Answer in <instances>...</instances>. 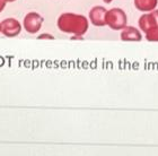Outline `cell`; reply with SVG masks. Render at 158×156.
<instances>
[{
	"mask_svg": "<svg viewBox=\"0 0 158 156\" xmlns=\"http://www.w3.org/2000/svg\"><path fill=\"white\" fill-rule=\"evenodd\" d=\"M56 26L63 33L82 36L89 28V19L80 14L63 13L56 20Z\"/></svg>",
	"mask_w": 158,
	"mask_h": 156,
	"instance_id": "cell-1",
	"label": "cell"
},
{
	"mask_svg": "<svg viewBox=\"0 0 158 156\" xmlns=\"http://www.w3.org/2000/svg\"><path fill=\"white\" fill-rule=\"evenodd\" d=\"M128 24V17L121 8H112L106 13V25L113 31H122Z\"/></svg>",
	"mask_w": 158,
	"mask_h": 156,
	"instance_id": "cell-2",
	"label": "cell"
},
{
	"mask_svg": "<svg viewBox=\"0 0 158 156\" xmlns=\"http://www.w3.org/2000/svg\"><path fill=\"white\" fill-rule=\"evenodd\" d=\"M44 18L36 11H30L23 19V28L30 34H36L42 28Z\"/></svg>",
	"mask_w": 158,
	"mask_h": 156,
	"instance_id": "cell-3",
	"label": "cell"
},
{
	"mask_svg": "<svg viewBox=\"0 0 158 156\" xmlns=\"http://www.w3.org/2000/svg\"><path fill=\"white\" fill-rule=\"evenodd\" d=\"M1 26V34L6 37H16L22 32L23 24L16 18H6L0 22Z\"/></svg>",
	"mask_w": 158,
	"mask_h": 156,
	"instance_id": "cell-4",
	"label": "cell"
},
{
	"mask_svg": "<svg viewBox=\"0 0 158 156\" xmlns=\"http://www.w3.org/2000/svg\"><path fill=\"white\" fill-rule=\"evenodd\" d=\"M139 28L146 33L154 27H158V9H154L152 11L143 14L138 20Z\"/></svg>",
	"mask_w": 158,
	"mask_h": 156,
	"instance_id": "cell-5",
	"label": "cell"
},
{
	"mask_svg": "<svg viewBox=\"0 0 158 156\" xmlns=\"http://www.w3.org/2000/svg\"><path fill=\"white\" fill-rule=\"evenodd\" d=\"M106 13L107 9L103 6H94L89 10L88 19L89 22L97 27L106 26Z\"/></svg>",
	"mask_w": 158,
	"mask_h": 156,
	"instance_id": "cell-6",
	"label": "cell"
},
{
	"mask_svg": "<svg viewBox=\"0 0 158 156\" xmlns=\"http://www.w3.org/2000/svg\"><path fill=\"white\" fill-rule=\"evenodd\" d=\"M120 37L122 41H127V42H137L142 40L141 32L133 26H125L121 31Z\"/></svg>",
	"mask_w": 158,
	"mask_h": 156,
	"instance_id": "cell-7",
	"label": "cell"
},
{
	"mask_svg": "<svg viewBox=\"0 0 158 156\" xmlns=\"http://www.w3.org/2000/svg\"><path fill=\"white\" fill-rule=\"evenodd\" d=\"M158 0H135V7L139 11L149 13L157 8Z\"/></svg>",
	"mask_w": 158,
	"mask_h": 156,
	"instance_id": "cell-8",
	"label": "cell"
},
{
	"mask_svg": "<svg viewBox=\"0 0 158 156\" xmlns=\"http://www.w3.org/2000/svg\"><path fill=\"white\" fill-rule=\"evenodd\" d=\"M146 40L150 42H158V27H154L148 32H146Z\"/></svg>",
	"mask_w": 158,
	"mask_h": 156,
	"instance_id": "cell-9",
	"label": "cell"
},
{
	"mask_svg": "<svg viewBox=\"0 0 158 156\" xmlns=\"http://www.w3.org/2000/svg\"><path fill=\"white\" fill-rule=\"evenodd\" d=\"M39 40H53L54 36H53L52 34H49V33H43V34H40L39 36H37Z\"/></svg>",
	"mask_w": 158,
	"mask_h": 156,
	"instance_id": "cell-10",
	"label": "cell"
},
{
	"mask_svg": "<svg viewBox=\"0 0 158 156\" xmlns=\"http://www.w3.org/2000/svg\"><path fill=\"white\" fill-rule=\"evenodd\" d=\"M6 0H0V14H1V11H2L3 9H5V7H6Z\"/></svg>",
	"mask_w": 158,
	"mask_h": 156,
	"instance_id": "cell-11",
	"label": "cell"
},
{
	"mask_svg": "<svg viewBox=\"0 0 158 156\" xmlns=\"http://www.w3.org/2000/svg\"><path fill=\"white\" fill-rule=\"evenodd\" d=\"M103 1H104L105 3H110V2H112L113 0H103Z\"/></svg>",
	"mask_w": 158,
	"mask_h": 156,
	"instance_id": "cell-12",
	"label": "cell"
},
{
	"mask_svg": "<svg viewBox=\"0 0 158 156\" xmlns=\"http://www.w3.org/2000/svg\"><path fill=\"white\" fill-rule=\"evenodd\" d=\"M14 1H16V0H6V2H14Z\"/></svg>",
	"mask_w": 158,
	"mask_h": 156,
	"instance_id": "cell-13",
	"label": "cell"
},
{
	"mask_svg": "<svg viewBox=\"0 0 158 156\" xmlns=\"http://www.w3.org/2000/svg\"><path fill=\"white\" fill-rule=\"evenodd\" d=\"M0 34H1V26H0Z\"/></svg>",
	"mask_w": 158,
	"mask_h": 156,
	"instance_id": "cell-14",
	"label": "cell"
}]
</instances>
